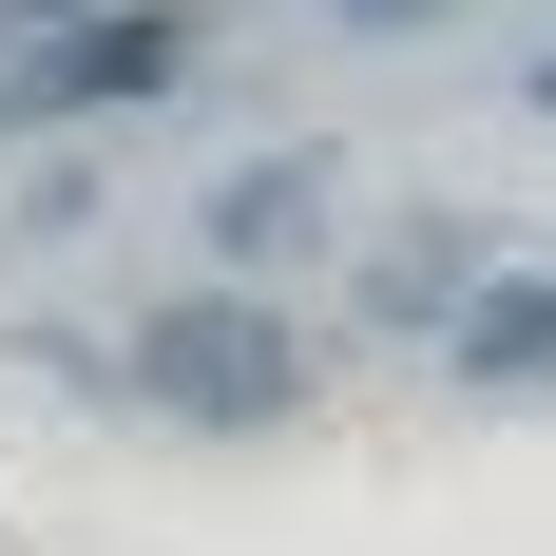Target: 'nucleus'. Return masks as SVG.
I'll return each mask as SVG.
<instances>
[{"mask_svg":"<svg viewBox=\"0 0 556 556\" xmlns=\"http://www.w3.org/2000/svg\"><path fill=\"white\" fill-rule=\"evenodd\" d=\"M327 212H345V192H327L307 154H250V173L212 192V250H230V269H288V250H327Z\"/></svg>","mask_w":556,"mask_h":556,"instance_id":"nucleus-4","label":"nucleus"},{"mask_svg":"<svg viewBox=\"0 0 556 556\" xmlns=\"http://www.w3.org/2000/svg\"><path fill=\"white\" fill-rule=\"evenodd\" d=\"M135 384H154L173 422H269L288 403V327L269 307H154V327H135Z\"/></svg>","mask_w":556,"mask_h":556,"instance_id":"nucleus-1","label":"nucleus"},{"mask_svg":"<svg viewBox=\"0 0 556 556\" xmlns=\"http://www.w3.org/2000/svg\"><path fill=\"white\" fill-rule=\"evenodd\" d=\"M212 58V20L192 0H135V20H77V39H39L20 58V115H115V97H173Z\"/></svg>","mask_w":556,"mask_h":556,"instance_id":"nucleus-2","label":"nucleus"},{"mask_svg":"<svg viewBox=\"0 0 556 556\" xmlns=\"http://www.w3.org/2000/svg\"><path fill=\"white\" fill-rule=\"evenodd\" d=\"M345 20H442V0H345Z\"/></svg>","mask_w":556,"mask_h":556,"instance_id":"nucleus-6","label":"nucleus"},{"mask_svg":"<svg viewBox=\"0 0 556 556\" xmlns=\"http://www.w3.org/2000/svg\"><path fill=\"white\" fill-rule=\"evenodd\" d=\"M442 288H460V250H442V230H403L384 269H365V307H442Z\"/></svg>","mask_w":556,"mask_h":556,"instance_id":"nucleus-5","label":"nucleus"},{"mask_svg":"<svg viewBox=\"0 0 556 556\" xmlns=\"http://www.w3.org/2000/svg\"><path fill=\"white\" fill-rule=\"evenodd\" d=\"M442 365L500 384V403H556V269H480V288L442 307Z\"/></svg>","mask_w":556,"mask_h":556,"instance_id":"nucleus-3","label":"nucleus"},{"mask_svg":"<svg viewBox=\"0 0 556 556\" xmlns=\"http://www.w3.org/2000/svg\"><path fill=\"white\" fill-rule=\"evenodd\" d=\"M0 20H58V0H0Z\"/></svg>","mask_w":556,"mask_h":556,"instance_id":"nucleus-7","label":"nucleus"}]
</instances>
